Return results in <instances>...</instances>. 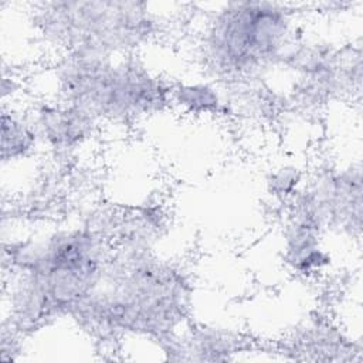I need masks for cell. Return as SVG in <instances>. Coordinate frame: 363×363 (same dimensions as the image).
<instances>
[{"label": "cell", "mask_w": 363, "mask_h": 363, "mask_svg": "<svg viewBox=\"0 0 363 363\" xmlns=\"http://www.w3.org/2000/svg\"><path fill=\"white\" fill-rule=\"evenodd\" d=\"M10 259L17 274L11 323L23 329L71 315L98 286L111 257L94 233L69 228L17 248Z\"/></svg>", "instance_id": "cell-1"}, {"label": "cell", "mask_w": 363, "mask_h": 363, "mask_svg": "<svg viewBox=\"0 0 363 363\" xmlns=\"http://www.w3.org/2000/svg\"><path fill=\"white\" fill-rule=\"evenodd\" d=\"M187 286L177 269L135 254L111 257L101 282L72 312L94 329L163 336L182 322Z\"/></svg>", "instance_id": "cell-2"}, {"label": "cell", "mask_w": 363, "mask_h": 363, "mask_svg": "<svg viewBox=\"0 0 363 363\" xmlns=\"http://www.w3.org/2000/svg\"><path fill=\"white\" fill-rule=\"evenodd\" d=\"M62 101L94 119L126 121L170 102V89L146 68L111 55L65 52L57 69Z\"/></svg>", "instance_id": "cell-3"}, {"label": "cell", "mask_w": 363, "mask_h": 363, "mask_svg": "<svg viewBox=\"0 0 363 363\" xmlns=\"http://www.w3.org/2000/svg\"><path fill=\"white\" fill-rule=\"evenodd\" d=\"M291 34V14L277 3L235 1L214 13L204 33V57L223 77H245L282 55Z\"/></svg>", "instance_id": "cell-4"}, {"label": "cell", "mask_w": 363, "mask_h": 363, "mask_svg": "<svg viewBox=\"0 0 363 363\" xmlns=\"http://www.w3.org/2000/svg\"><path fill=\"white\" fill-rule=\"evenodd\" d=\"M37 11L43 34L65 52L116 57L145 43L156 23L149 7L135 1H51Z\"/></svg>", "instance_id": "cell-5"}, {"label": "cell", "mask_w": 363, "mask_h": 363, "mask_svg": "<svg viewBox=\"0 0 363 363\" xmlns=\"http://www.w3.org/2000/svg\"><path fill=\"white\" fill-rule=\"evenodd\" d=\"M94 121L85 111L62 101L57 105H44L38 111L34 125L38 136L51 147L68 150L88 138Z\"/></svg>", "instance_id": "cell-6"}, {"label": "cell", "mask_w": 363, "mask_h": 363, "mask_svg": "<svg viewBox=\"0 0 363 363\" xmlns=\"http://www.w3.org/2000/svg\"><path fill=\"white\" fill-rule=\"evenodd\" d=\"M40 139L34 122L26 121L16 112L1 115V159L18 160L30 156Z\"/></svg>", "instance_id": "cell-7"}, {"label": "cell", "mask_w": 363, "mask_h": 363, "mask_svg": "<svg viewBox=\"0 0 363 363\" xmlns=\"http://www.w3.org/2000/svg\"><path fill=\"white\" fill-rule=\"evenodd\" d=\"M170 101L189 113H213L220 108V95L208 84L180 85L170 91Z\"/></svg>", "instance_id": "cell-8"}]
</instances>
